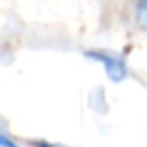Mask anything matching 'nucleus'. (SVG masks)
<instances>
[{
	"label": "nucleus",
	"mask_w": 147,
	"mask_h": 147,
	"mask_svg": "<svg viewBox=\"0 0 147 147\" xmlns=\"http://www.w3.org/2000/svg\"><path fill=\"white\" fill-rule=\"evenodd\" d=\"M86 58H90V60H93V61L102 65V69L106 71L108 78L112 82H121L127 76V63L117 54L106 52V50H88Z\"/></svg>",
	"instance_id": "nucleus-1"
},
{
	"label": "nucleus",
	"mask_w": 147,
	"mask_h": 147,
	"mask_svg": "<svg viewBox=\"0 0 147 147\" xmlns=\"http://www.w3.org/2000/svg\"><path fill=\"white\" fill-rule=\"evenodd\" d=\"M136 21L147 30V0H138L136 2Z\"/></svg>",
	"instance_id": "nucleus-2"
},
{
	"label": "nucleus",
	"mask_w": 147,
	"mask_h": 147,
	"mask_svg": "<svg viewBox=\"0 0 147 147\" xmlns=\"http://www.w3.org/2000/svg\"><path fill=\"white\" fill-rule=\"evenodd\" d=\"M0 147H19V145L15 144V142L11 140L6 132H2V130H0Z\"/></svg>",
	"instance_id": "nucleus-3"
},
{
	"label": "nucleus",
	"mask_w": 147,
	"mask_h": 147,
	"mask_svg": "<svg viewBox=\"0 0 147 147\" xmlns=\"http://www.w3.org/2000/svg\"><path fill=\"white\" fill-rule=\"evenodd\" d=\"M32 145L34 147H60V145L50 144V142H45V140H36V142H32Z\"/></svg>",
	"instance_id": "nucleus-4"
}]
</instances>
